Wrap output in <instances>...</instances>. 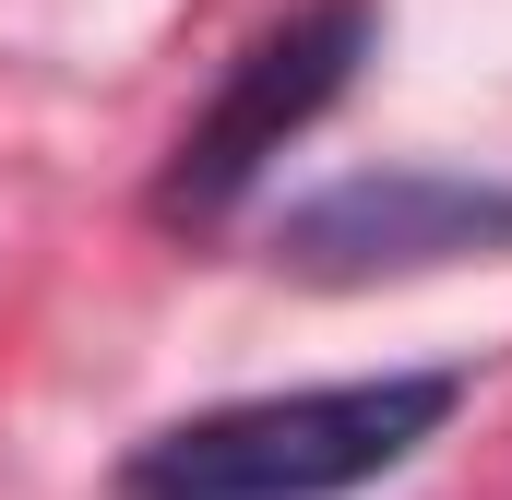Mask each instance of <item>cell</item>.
I'll return each mask as SVG.
<instances>
[{
    "label": "cell",
    "instance_id": "6da1fadb",
    "mask_svg": "<svg viewBox=\"0 0 512 500\" xmlns=\"http://www.w3.org/2000/svg\"><path fill=\"white\" fill-rule=\"evenodd\" d=\"M465 405L453 370H382V381H322V393H251L215 417L155 429L120 465V500H346L393 477L441 417Z\"/></svg>",
    "mask_w": 512,
    "mask_h": 500
},
{
    "label": "cell",
    "instance_id": "3957f363",
    "mask_svg": "<svg viewBox=\"0 0 512 500\" xmlns=\"http://www.w3.org/2000/svg\"><path fill=\"white\" fill-rule=\"evenodd\" d=\"M489 262L512 250V191L501 179H453V167H370L334 179L286 215V262L322 286H370V274H429V262Z\"/></svg>",
    "mask_w": 512,
    "mask_h": 500
},
{
    "label": "cell",
    "instance_id": "7a4b0ae2",
    "mask_svg": "<svg viewBox=\"0 0 512 500\" xmlns=\"http://www.w3.org/2000/svg\"><path fill=\"white\" fill-rule=\"evenodd\" d=\"M370 36H382L370 0H310V12L262 24L251 48L227 60V84L179 120L167 167H155V227H215V215H239V191H251L346 84H358Z\"/></svg>",
    "mask_w": 512,
    "mask_h": 500
}]
</instances>
